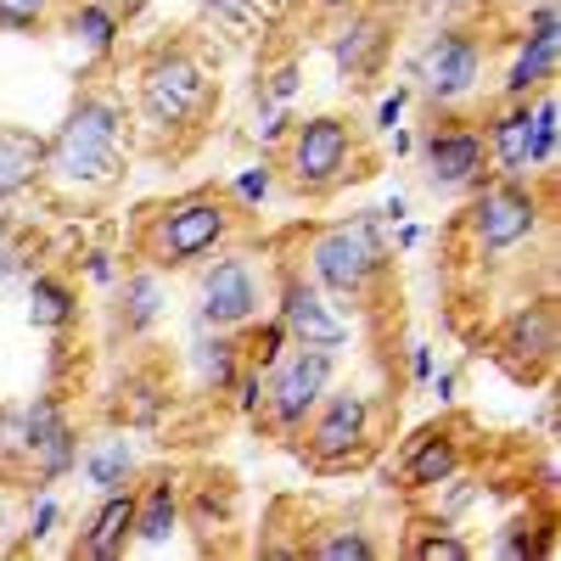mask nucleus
<instances>
[{
  "label": "nucleus",
  "mask_w": 561,
  "mask_h": 561,
  "mask_svg": "<svg viewBox=\"0 0 561 561\" xmlns=\"http://www.w3.org/2000/svg\"><path fill=\"white\" fill-rule=\"evenodd\" d=\"M304 455L320 472H343V466H359L377 444V404H370L359 388H325V399L314 404V415L304 421Z\"/></svg>",
  "instance_id": "nucleus-9"
},
{
  "label": "nucleus",
  "mask_w": 561,
  "mask_h": 561,
  "mask_svg": "<svg viewBox=\"0 0 561 561\" xmlns=\"http://www.w3.org/2000/svg\"><path fill=\"white\" fill-rule=\"evenodd\" d=\"M23 433H28V466H34L39 489L62 483L79 466V433H73V421H68L57 393H34L23 404Z\"/></svg>",
  "instance_id": "nucleus-16"
},
{
  "label": "nucleus",
  "mask_w": 561,
  "mask_h": 561,
  "mask_svg": "<svg viewBox=\"0 0 561 561\" xmlns=\"http://www.w3.org/2000/svg\"><path fill=\"white\" fill-rule=\"evenodd\" d=\"M68 34L84 45L90 57H113L118 34H124V12L107 7V0H73L68 7Z\"/></svg>",
  "instance_id": "nucleus-25"
},
{
  "label": "nucleus",
  "mask_w": 561,
  "mask_h": 561,
  "mask_svg": "<svg viewBox=\"0 0 561 561\" xmlns=\"http://www.w3.org/2000/svg\"><path fill=\"white\" fill-rule=\"evenodd\" d=\"M337 382V354L332 348H287L270 370H264V410L259 421L275 438H298L304 421L314 415V404L325 399V388Z\"/></svg>",
  "instance_id": "nucleus-8"
},
{
  "label": "nucleus",
  "mask_w": 561,
  "mask_h": 561,
  "mask_svg": "<svg viewBox=\"0 0 561 561\" xmlns=\"http://www.w3.org/2000/svg\"><path fill=\"white\" fill-rule=\"evenodd\" d=\"M7 225H12V214H7V203H0V237H7Z\"/></svg>",
  "instance_id": "nucleus-47"
},
{
  "label": "nucleus",
  "mask_w": 561,
  "mask_h": 561,
  "mask_svg": "<svg viewBox=\"0 0 561 561\" xmlns=\"http://www.w3.org/2000/svg\"><path fill=\"white\" fill-rule=\"evenodd\" d=\"M314 12H325V18H343L348 7H359V0H309Z\"/></svg>",
  "instance_id": "nucleus-43"
},
{
  "label": "nucleus",
  "mask_w": 561,
  "mask_h": 561,
  "mask_svg": "<svg viewBox=\"0 0 561 561\" xmlns=\"http://www.w3.org/2000/svg\"><path fill=\"white\" fill-rule=\"evenodd\" d=\"M107 7H118V0H107Z\"/></svg>",
  "instance_id": "nucleus-48"
},
{
  "label": "nucleus",
  "mask_w": 561,
  "mask_h": 561,
  "mask_svg": "<svg viewBox=\"0 0 561 561\" xmlns=\"http://www.w3.org/2000/svg\"><path fill=\"white\" fill-rule=\"evenodd\" d=\"M275 174L287 180V192H298L304 203L337 197L343 185H354L365 174V129L343 113L293 118V129L280 135Z\"/></svg>",
  "instance_id": "nucleus-5"
},
{
  "label": "nucleus",
  "mask_w": 561,
  "mask_h": 561,
  "mask_svg": "<svg viewBox=\"0 0 561 561\" xmlns=\"http://www.w3.org/2000/svg\"><path fill=\"white\" fill-rule=\"evenodd\" d=\"M377 214H382V219H393V225H399V219H404V214H410V208H404V197H388V203H382V208H377Z\"/></svg>",
  "instance_id": "nucleus-45"
},
{
  "label": "nucleus",
  "mask_w": 561,
  "mask_h": 561,
  "mask_svg": "<svg viewBox=\"0 0 561 561\" xmlns=\"http://www.w3.org/2000/svg\"><path fill=\"white\" fill-rule=\"evenodd\" d=\"M433 370H438V365H433V348H427V343H410V382H427Z\"/></svg>",
  "instance_id": "nucleus-41"
},
{
  "label": "nucleus",
  "mask_w": 561,
  "mask_h": 561,
  "mask_svg": "<svg viewBox=\"0 0 561 561\" xmlns=\"http://www.w3.org/2000/svg\"><path fill=\"white\" fill-rule=\"evenodd\" d=\"M275 320L287 325V337L298 348H332V354H343L354 343L348 314L325 298L314 287V275L298 270V264H280L275 270Z\"/></svg>",
  "instance_id": "nucleus-12"
},
{
  "label": "nucleus",
  "mask_w": 561,
  "mask_h": 561,
  "mask_svg": "<svg viewBox=\"0 0 561 561\" xmlns=\"http://www.w3.org/2000/svg\"><path fill=\"white\" fill-rule=\"evenodd\" d=\"M45 174V135L23 124H0V203L34 192Z\"/></svg>",
  "instance_id": "nucleus-22"
},
{
  "label": "nucleus",
  "mask_w": 561,
  "mask_h": 561,
  "mask_svg": "<svg viewBox=\"0 0 561 561\" xmlns=\"http://www.w3.org/2000/svg\"><path fill=\"white\" fill-rule=\"evenodd\" d=\"M556 348H561V325H556V304L550 298L517 304L500 320V332H494V359L517 382H539L545 370L556 365Z\"/></svg>",
  "instance_id": "nucleus-14"
},
{
  "label": "nucleus",
  "mask_w": 561,
  "mask_h": 561,
  "mask_svg": "<svg viewBox=\"0 0 561 561\" xmlns=\"http://www.w3.org/2000/svg\"><path fill=\"white\" fill-rule=\"evenodd\" d=\"M124 174V107L107 90H84L57 124V135L45 140L39 185H51L62 197H107Z\"/></svg>",
  "instance_id": "nucleus-1"
},
{
  "label": "nucleus",
  "mask_w": 561,
  "mask_h": 561,
  "mask_svg": "<svg viewBox=\"0 0 561 561\" xmlns=\"http://www.w3.org/2000/svg\"><path fill=\"white\" fill-rule=\"evenodd\" d=\"M478 7H483V0H415V12L433 18V23L438 18H466V12H478Z\"/></svg>",
  "instance_id": "nucleus-39"
},
{
  "label": "nucleus",
  "mask_w": 561,
  "mask_h": 561,
  "mask_svg": "<svg viewBox=\"0 0 561 561\" xmlns=\"http://www.w3.org/2000/svg\"><path fill=\"white\" fill-rule=\"evenodd\" d=\"M298 556H304V561H377L382 545L370 539L359 523H332V528L309 534V539L298 545Z\"/></svg>",
  "instance_id": "nucleus-27"
},
{
  "label": "nucleus",
  "mask_w": 561,
  "mask_h": 561,
  "mask_svg": "<svg viewBox=\"0 0 561 561\" xmlns=\"http://www.w3.org/2000/svg\"><path fill=\"white\" fill-rule=\"evenodd\" d=\"M237 225H242V208L230 203V192H219V185H203V192L169 197V203H158V208L140 214V225H135V259L152 264L158 275L197 270V264H208L219 248H230Z\"/></svg>",
  "instance_id": "nucleus-2"
},
{
  "label": "nucleus",
  "mask_w": 561,
  "mask_h": 561,
  "mask_svg": "<svg viewBox=\"0 0 561 561\" xmlns=\"http://www.w3.org/2000/svg\"><path fill=\"white\" fill-rule=\"evenodd\" d=\"M523 7H528V0H523Z\"/></svg>",
  "instance_id": "nucleus-49"
},
{
  "label": "nucleus",
  "mask_w": 561,
  "mask_h": 561,
  "mask_svg": "<svg viewBox=\"0 0 561 561\" xmlns=\"http://www.w3.org/2000/svg\"><path fill=\"white\" fill-rule=\"evenodd\" d=\"M242 332H248V337H242V359H248V365H259V370H270L280 354L293 348L287 325H280L275 314H270V320H253V325H242Z\"/></svg>",
  "instance_id": "nucleus-30"
},
{
  "label": "nucleus",
  "mask_w": 561,
  "mask_h": 561,
  "mask_svg": "<svg viewBox=\"0 0 561 561\" xmlns=\"http://www.w3.org/2000/svg\"><path fill=\"white\" fill-rule=\"evenodd\" d=\"M230 393H237V410H242L248 421H259V410H264V370L242 359V370H237V382H230Z\"/></svg>",
  "instance_id": "nucleus-35"
},
{
  "label": "nucleus",
  "mask_w": 561,
  "mask_h": 561,
  "mask_svg": "<svg viewBox=\"0 0 561 561\" xmlns=\"http://www.w3.org/2000/svg\"><path fill=\"white\" fill-rule=\"evenodd\" d=\"M427 382L438 388V399H444V404H455V370H433Z\"/></svg>",
  "instance_id": "nucleus-42"
},
{
  "label": "nucleus",
  "mask_w": 561,
  "mask_h": 561,
  "mask_svg": "<svg viewBox=\"0 0 561 561\" xmlns=\"http://www.w3.org/2000/svg\"><path fill=\"white\" fill-rule=\"evenodd\" d=\"M57 523H62L57 494H51V489H39V500H34V511H28V539H34V545H39V539H51Z\"/></svg>",
  "instance_id": "nucleus-36"
},
{
  "label": "nucleus",
  "mask_w": 561,
  "mask_h": 561,
  "mask_svg": "<svg viewBox=\"0 0 561 561\" xmlns=\"http://www.w3.org/2000/svg\"><path fill=\"white\" fill-rule=\"evenodd\" d=\"M410 556H415V561H472L478 550H472V539H460V534H449V528H433V534H421V539L410 545Z\"/></svg>",
  "instance_id": "nucleus-33"
},
{
  "label": "nucleus",
  "mask_w": 561,
  "mask_h": 561,
  "mask_svg": "<svg viewBox=\"0 0 561 561\" xmlns=\"http://www.w3.org/2000/svg\"><path fill=\"white\" fill-rule=\"evenodd\" d=\"M483 147H489V169L500 180H539V169H534V107L528 102H500L483 118Z\"/></svg>",
  "instance_id": "nucleus-18"
},
{
  "label": "nucleus",
  "mask_w": 561,
  "mask_h": 561,
  "mask_svg": "<svg viewBox=\"0 0 561 561\" xmlns=\"http://www.w3.org/2000/svg\"><path fill=\"white\" fill-rule=\"evenodd\" d=\"M415 158H421V180L427 192L444 197H466L494 174L489 169V147H483V129L466 124V118H438L427 135L415 140Z\"/></svg>",
  "instance_id": "nucleus-11"
},
{
  "label": "nucleus",
  "mask_w": 561,
  "mask_h": 561,
  "mask_svg": "<svg viewBox=\"0 0 561 561\" xmlns=\"http://www.w3.org/2000/svg\"><path fill=\"white\" fill-rule=\"evenodd\" d=\"M163 309H169V293H163V275L152 270V264H135V270H118V280H113V332L124 337V343H135V337H147L152 325L163 320Z\"/></svg>",
  "instance_id": "nucleus-19"
},
{
  "label": "nucleus",
  "mask_w": 561,
  "mask_h": 561,
  "mask_svg": "<svg viewBox=\"0 0 561 561\" xmlns=\"http://www.w3.org/2000/svg\"><path fill=\"white\" fill-rule=\"evenodd\" d=\"M275 185H280L275 163H253V169H242L237 180H230L225 192H230V203H237V208L248 214V208H264V203L275 197Z\"/></svg>",
  "instance_id": "nucleus-31"
},
{
  "label": "nucleus",
  "mask_w": 561,
  "mask_h": 561,
  "mask_svg": "<svg viewBox=\"0 0 561 561\" xmlns=\"http://www.w3.org/2000/svg\"><path fill=\"white\" fill-rule=\"evenodd\" d=\"M304 270L332 304L377 309L388 275H393V248L382 242V214H354V219L309 230Z\"/></svg>",
  "instance_id": "nucleus-3"
},
{
  "label": "nucleus",
  "mask_w": 561,
  "mask_h": 561,
  "mask_svg": "<svg viewBox=\"0 0 561 561\" xmlns=\"http://www.w3.org/2000/svg\"><path fill=\"white\" fill-rule=\"evenodd\" d=\"M192 365L208 393H230V382L242 370V332H214V337L192 343Z\"/></svg>",
  "instance_id": "nucleus-26"
},
{
  "label": "nucleus",
  "mask_w": 561,
  "mask_h": 561,
  "mask_svg": "<svg viewBox=\"0 0 561 561\" xmlns=\"http://www.w3.org/2000/svg\"><path fill=\"white\" fill-rule=\"evenodd\" d=\"M421 242V225H399V253H410Z\"/></svg>",
  "instance_id": "nucleus-46"
},
{
  "label": "nucleus",
  "mask_w": 561,
  "mask_h": 561,
  "mask_svg": "<svg viewBox=\"0 0 561 561\" xmlns=\"http://www.w3.org/2000/svg\"><path fill=\"white\" fill-rule=\"evenodd\" d=\"M264 309V275L248 253L219 248L208 264H197V325L203 332H242Z\"/></svg>",
  "instance_id": "nucleus-10"
},
{
  "label": "nucleus",
  "mask_w": 561,
  "mask_h": 561,
  "mask_svg": "<svg viewBox=\"0 0 561 561\" xmlns=\"http://www.w3.org/2000/svg\"><path fill=\"white\" fill-rule=\"evenodd\" d=\"M556 68H561V18H556V0H528L517 51H511V62L500 73V102H528V96H539V90H550L556 84Z\"/></svg>",
  "instance_id": "nucleus-13"
},
{
  "label": "nucleus",
  "mask_w": 561,
  "mask_h": 561,
  "mask_svg": "<svg viewBox=\"0 0 561 561\" xmlns=\"http://www.w3.org/2000/svg\"><path fill=\"white\" fill-rule=\"evenodd\" d=\"M73 472H84V483L96 489V494H107V489H124V483H135V472H140V455H135V444L118 433V438H96L90 449H79V466Z\"/></svg>",
  "instance_id": "nucleus-24"
},
{
  "label": "nucleus",
  "mask_w": 561,
  "mask_h": 561,
  "mask_svg": "<svg viewBox=\"0 0 561 561\" xmlns=\"http://www.w3.org/2000/svg\"><path fill=\"white\" fill-rule=\"evenodd\" d=\"M62 0H0V34H51Z\"/></svg>",
  "instance_id": "nucleus-29"
},
{
  "label": "nucleus",
  "mask_w": 561,
  "mask_h": 561,
  "mask_svg": "<svg viewBox=\"0 0 561 561\" xmlns=\"http://www.w3.org/2000/svg\"><path fill=\"white\" fill-rule=\"evenodd\" d=\"M528 107H534V169H539V180L556 169V147H561V118H556V84L550 90H539V96H528Z\"/></svg>",
  "instance_id": "nucleus-28"
},
{
  "label": "nucleus",
  "mask_w": 561,
  "mask_h": 561,
  "mask_svg": "<svg viewBox=\"0 0 561 561\" xmlns=\"http://www.w3.org/2000/svg\"><path fill=\"white\" fill-rule=\"evenodd\" d=\"M325 51H332V68L343 84H370V79H382L388 57H393V18L382 7H348L343 23L332 28V39H325Z\"/></svg>",
  "instance_id": "nucleus-15"
},
{
  "label": "nucleus",
  "mask_w": 561,
  "mask_h": 561,
  "mask_svg": "<svg viewBox=\"0 0 561 561\" xmlns=\"http://www.w3.org/2000/svg\"><path fill=\"white\" fill-rule=\"evenodd\" d=\"M185 523V500H180V483L174 478H152L135 489V539L129 550H163Z\"/></svg>",
  "instance_id": "nucleus-21"
},
{
  "label": "nucleus",
  "mask_w": 561,
  "mask_h": 561,
  "mask_svg": "<svg viewBox=\"0 0 561 561\" xmlns=\"http://www.w3.org/2000/svg\"><path fill=\"white\" fill-rule=\"evenodd\" d=\"M28 325L34 332H73L79 325V287L57 270H34L28 275Z\"/></svg>",
  "instance_id": "nucleus-23"
},
{
  "label": "nucleus",
  "mask_w": 561,
  "mask_h": 561,
  "mask_svg": "<svg viewBox=\"0 0 561 561\" xmlns=\"http://www.w3.org/2000/svg\"><path fill=\"white\" fill-rule=\"evenodd\" d=\"M0 466H28V433H23V404H0Z\"/></svg>",
  "instance_id": "nucleus-34"
},
{
  "label": "nucleus",
  "mask_w": 561,
  "mask_h": 561,
  "mask_svg": "<svg viewBox=\"0 0 561 561\" xmlns=\"http://www.w3.org/2000/svg\"><path fill=\"white\" fill-rule=\"evenodd\" d=\"M410 102H415V96H410V84H393L388 96H382V107H377V124H370V129H382V135H388V129H399Z\"/></svg>",
  "instance_id": "nucleus-38"
},
{
  "label": "nucleus",
  "mask_w": 561,
  "mask_h": 561,
  "mask_svg": "<svg viewBox=\"0 0 561 561\" xmlns=\"http://www.w3.org/2000/svg\"><path fill=\"white\" fill-rule=\"evenodd\" d=\"M388 135H393V152H399V158H410V152H415V135H410L404 124H399V129H388Z\"/></svg>",
  "instance_id": "nucleus-44"
},
{
  "label": "nucleus",
  "mask_w": 561,
  "mask_h": 561,
  "mask_svg": "<svg viewBox=\"0 0 561 561\" xmlns=\"http://www.w3.org/2000/svg\"><path fill=\"white\" fill-rule=\"evenodd\" d=\"M219 107V84L208 62L185 39L152 45L147 62L135 68V113L152 135H197Z\"/></svg>",
  "instance_id": "nucleus-4"
},
{
  "label": "nucleus",
  "mask_w": 561,
  "mask_h": 561,
  "mask_svg": "<svg viewBox=\"0 0 561 561\" xmlns=\"http://www.w3.org/2000/svg\"><path fill=\"white\" fill-rule=\"evenodd\" d=\"M489 73V34L466 18H438L427 39L410 57V96H421L433 113H455L483 90Z\"/></svg>",
  "instance_id": "nucleus-6"
},
{
  "label": "nucleus",
  "mask_w": 561,
  "mask_h": 561,
  "mask_svg": "<svg viewBox=\"0 0 561 561\" xmlns=\"http://www.w3.org/2000/svg\"><path fill=\"white\" fill-rule=\"evenodd\" d=\"M466 197L472 203H466L460 225H466V237H472V248L483 259H505V253H517L523 242H534L545 214H550V192H539L534 180L489 174L478 192H466Z\"/></svg>",
  "instance_id": "nucleus-7"
},
{
  "label": "nucleus",
  "mask_w": 561,
  "mask_h": 561,
  "mask_svg": "<svg viewBox=\"0 0 561 561\" xmlns=\"http://www.w3.org/2000/svg\"><path fill=\"white\" fill-rule=\"evenodd\" d=\"M84 275L96 280V287H113V280H118V264H113V253H107V248H90V253H84Z\"/></svg>",
  "instance_id": "nucleus-40"
},
{
  "label": "nucleus",
  "mask_w": 561,
  "mask_h": 561,
  "mask_svg": "<svg viewBox=\"0 0 561 561\" xmlns=\"http://www.w3.org/2000/svg\"><path fill=\"white\" fill-rule=\"evenodd\" d=\"M197 7H203V18H214L225 28H242L259 12V0H197Z\"/></svg>",
  "instance_id": "nucleus-37"
},
{
  "label": "nucleus",
  "mask_w": 561,
  "mask_h": 561,
  "mask_svg": "<svg viewBox=\"0 0 561 561\" xmlns=\"http://www.w3.org/2000/svg\"><path fill=\"white\" fill-rule=\"evenodd\" d=\"M129 539H135V483L107 489V494L96 500L90 523L79 528L73 556H84V561H118V556L129 550Z\"/></svg>",
  "instance_id": "nucleus-20"
},
{
  "label": "nucleus",
  "mask_w": 561,
  "mask_h": 561,
  "mask_svg": "<svg viewBox=\"0 0 561 561\" xmlns=\"http://www.w3.org/2000/svg\"><path fill=\"white\" fill-rule=\"evenodd\" d=\"M298 84H304V68L287 57V62H275L270 73H259V84H253V102H264V107H293Z\"/></svg>",
  "instance_id": "nucleus-32"
},
{
  "label": "nucleus",
  "mask_w": 561,
  "mask_h": 561,
  "mask_svg": "<svg viewBox=\"0 0 561 561\" xmlns=\"http://www.w3.org/2000/svg\"><path fill=\"white\" fill-rule=\"evenodd\" d=\"M466 466V449H460V433L449 421H433V427H421L410 444H404V460H399V489L410 494H427V489H444L460 478Z\"/></svg>",
  "instance_id": "nucleus-17"
}]
</instances>
